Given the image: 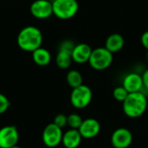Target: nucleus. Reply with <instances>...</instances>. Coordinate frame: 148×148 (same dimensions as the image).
<instances>
[{
  "mask_svg": "<svg viewBox=\"0 0 148 148\" xmlns=\"http://www.w3.org/2000/svg\"><path fill=\"white\" fill-rule=\"evenodd\" d=\"M10 148H21L20 147H18V146H15V147H10Z\"/></svg>",
  "mask_w": 148,
  "mask_h": 148,
  "instance_id": "393cba45",
  "label": "nucleus"
},
{
  "mask_svg": "<svg viewBox=\"0 0 148 148\" xmlns=\"http://www.w3.org/2000/svg\"><path fill=\"white\" fill-rule=\"evenodd\" d=\"M53 123L56 124L57 127L62 128V127H64L65 126L68 125V116H66L63 114H59L54 118Z\"/></svg>",
  "mask_w": 148,
  "mask_h": 148,
  "instance_id": "aec40b11",
  "label": "nucleus"
},
{
  "mask_svg": "<svg viewBox=\"0 0 148 148\" xmlns=\"http://www.w3.org/2000/svg\"><path fill=\"white\" fill-rule=\"evenodd\" d=\"M147 110H148V106H147Z\"/></svg>",
  "mask_w": 148,
  "mask_h": 148,
  "instance_id": "bb28decb",
  "label": "nucleus"
},
{
  "mask_svg": "<svg viewBox=\"0 0 148 148\" xmlns=\"http://www.w3.org/2000/svg\"><path fill=\"white\" fill-rule=\"evenodd\" d=\"M48 1H51V2H52V1H53V0H48Z\"/></svg>",
  "mask_w": 148,
  "mask_h": 148,
  "instance_id": "a878e982",
  "label": "nucleus"
},
{
  "mask_svg": "<svg viewBox=\"0 0 148 148\" xmlns=\"http://www.w3.org/2000/svg\"><path fill=\"white\" fill-rule=\"evenodd\" d=\"M53 15L62 20L74 17L79 10L77 0H53Z\"/></svg>",
  "mask_w": 148,
  "mask_h": 148,
  "instance_id": "7ed1b4c3",
  "label": "nucleus"
},
{
  "mask_svg": "<svg viewBox=\"0 0 148 148\" xmlns=\"http://www.w3.org/2000/svg\"><path fill=\"white\" fill-rule=\"evenodd\" d=\"M92 51H93L92 48L87 43L76 44L71 54L72 60L79 64L88 62Z\"/></svg>",
  "mask_w": 148,
  "mask_h": 148,
  "instance_id": "f8f14e48",
  "label": "nucleus"
},
{
  "mask_svg": "<svg viewBox=\"0 0 148 148\" xmlns=\"http://www.w3.org/2000/svg\"><path fill=\"white\" fill-rule=\"evenodd\" d=\"M18 140L19 134L15 126H5L0 129V148L13 147Z\"/></svg>",
  "mask_w": 148,
  "mask_h": 148,
  "instance_id": "6e6552de",
  "label": "nucleus"
},
{
  "mask_svg": "<svg viewBox=\"0 0 148 148\" xmlns=\"http://www.w3.org/2000/svg\"><path fill=\"white\" fill-rule=\"evenodd\" d=\"M72 61L73 60L70 53L62 50H58V53L56 56V63L59 69H69L71 65Z\"/></svg>",
  "mask_w": 148,
  "mask_h": 148,
  "instance_id": "dca6fc26",
  "label": "nucleus"
},
{
  "mask_svg": "<svg viewBox=\"0 0 148 148\" xmlns=\"http://www.w3.org/2000/svg\"><path fill=\"white\" fill-rule=\"evenodd\" d=\"M93 93L91 88L87 85H81L73 88L70 95V102L72 106L77 109L87 108L92 101Z\"/></svg>",
  "mask_w": 148,
  "mask_h": 148,
  "instance_id": "39448f33",
  "label": "nucleus"
},
{
  "mask_svg": "<svg viewBox=\"0 0 148 148\" xmlns=\"http://www.w3.org/2000/svg\"><path fill=\"white\" fill-rule=\"evenodd\" d=\"M32 59L36 65L45 67L51 62V54L45 48L40 47L32 52Z\"/></svg>",
  "mask_w": 148,
  "mask_h": 148,
  "instance_id": "2eb2a0df",
  "label": "nucleus"
},
{
  "mask_svg": "<svg viewBox=\"0 0 148 148\" xmlns=\"http://www.w3.org/2000/svg\"><path fill=\"white\" fill-rule=\"evenodd\" d=\"M78 130L82 138L93 139L100 134L101 124L96 119L88 118L86 120H83Z\"/></svg>",
  "mask_w": 148,
  "mask_h": 148,
  "instance_id": "9d476101",
  "label": "nucleus"
},
{
  "mask_svg": "<svg viewBox=\"0 0 148 148\" xmlns=\"http://www.w3.org/2000/svg\"><path fill=\"white\" fill-rule=\"evenodd\" d=\"M42 39L41 29L36 26L29 25L19 31L16 37V43L22 50L32 53L42 47Z\"/></svg>",
  "mask_w": 148,
  "mask_h": 148,
  "instance_id": "f257e3e1",
  "label": "nucleus"
},
{
  "mask_svg": "<svg viewBox=\"0 0 148 148\" xmlns=\"http://www.w3.org/2000/svg\"><path fill=\"white\" fill-rule=\"evenodd\" d=\"M75 44L70 41V40H64L63 42H61L60 46H59V50H62V51H66L68 53L72 54V51L75 48Z\"/></svg>",
  "mask_w": 148,
  "mask_h": 148,
  "instance_id": "4be33fe9",
  "label": "nucleus"
},
{
  "mask_svg": "<svg viewBox=\"0 0 148 148\" xmlns=\"http://www.w3.org/2000/svg\"><path fill=\"white\" fill-rule=\"evenodd\" d=\"M142 81H143V86L145 88L148 89V69L145 70L142 74Z\"/></svg>",
  "mask_w": 148,
  "mask_h": 148,
  "instance_id": "b1692460",
  "label": "nucleus"
},
{
  "mask_svg": "<svg viewBox=\"0 0 148 148\" xmlns=\"http://www.w3.org/2000/svg\"><path fill=\"white\" fill-rule=\"evenodd\" d=\"M82 137L78 129H69L62 135V143L66 148H77L82 142Z\"/></svg>",
  "mask_w": 148,
  "mask_h": 148,
  "instance_id": "ddd939ff",
  "label": "nucleus"
},
{
  "mask_svg": "<svg viewBox=\"0 0 148 148\" xmlns=\"http://www.w3.org/2000/svg\"><path fill=\"white\" fill-rule=\"evenodd\" d=\"M122 86L127 90L128 93L140 92L144 88L142 76L138 73H129L124 77Z\"/></svg>",
  "mask_w": 148,
  "mask_h": 148,
  "instance_id": "9b49d317",
  "label": "nucleus"
},
{
  "mask_svg": "<svg viewBox=\"0 0 148 148\" xmlns=\"http://www.w3.org/2000/svg\"><path fill=\"white\" fill-rule=\"evenodd\" d=\"M66 81L70 88H75L82 85V75L78 70L72 69L68 72L66 75Z\"/></svg>",
  "mask_w": 148,
  "mask_h": 148,
  "instance_id": "f3484780",
  "label": "nucleus"
},
{
  "mask_svg": "<svg viewBox=\"0 0 148 148\" xmlns=\"http://www.w3.org/2000/svg\"><path fill=\"white\" fill-rule=\"evenodd\" d=\"M82 121V118L77 114H71L68 116V126L71 129H79Z\"/></svg>",
  "mask_w": 148,
  "mask_h": 148,
  "instance_id": "a211bd4d",
  "label": "nucleus"
},
{
  "mask_svg": "<svg viewBox=\"0 0 148 148\" xmlns=\"http://www.w3.org/2000/svg\"><path fill=\"white\" fill-rule=\"evenodd\" d=\"M148 101L147 96L140 91L129 93L127 99L122 102L124 114L132 119L139 118L147 110Z\"/></svg>",
  "mask_w": 148,
  "mask_h": 148,
  "instance_id": "f03ea898",
  "label": "nucleus"
},
{
  "mask_svg": "<svg viewBox=\"0 0 148 148\" xmlns=\"http://www.w3.org/2000/svg\"><path fill=\"white\" fill-rule=\"evenodd\" d=\"M113 60V54L105 47H100L93 49L88 63L95 70H105L111 66Z\"/></svg>",
  "mask_w": 148,
  "mask_h": 148,
  "instance_id": "20e7f679",
  "label": "nucleus"
},
{
  "mask_svg": "<svg viewBox=\"0 0 148 148\" xmlns=\"http://www.w3.org/2000/svg\"><path fill=\"white\" fill-rule=\"evenodd\" d=\"M10 102L9 99L3 94L0 93V115L4 114L10 108Z\"/></svg>",
  "mask_w": 148,
  "mask_h": 148,
  "instance_id": "412c9836",
  "label": "nucleus"
},
{
  "mask_svg": "<svg viewBox=\"0 0 148 148\" xmlns=\"http://www.w3.org/2000/svg\"><path fill=\"white\" fill-rule=\"evenodd\" d=\"M140 41H141V44L143 45V47L148 50V30L147 31H145L142 34Z\"/></svg>",
  "mask_w": 148,
  "mask_h": 148,
  "instance_id": "5701e85b",
  "label": "nucleus"
},
{
  "mask_svg": "<svg viewBox=\"0 0 148 148\" xmlns=\"http://www.w3.org/2000/svg\"><path fill=\"white\" fill-rule=\"evenodd\" d=\"M147 58H148V56H147Z\"/></svg>",
  "mask_w": 148,
  "mask_h": 148,
  "instance_id": "cd10ccee",
  "label": "nucleus"
},
{
  "mask_svg": "<svg viewBox=\"0 0 148 148\" xmlns=\"http://www.w3.org/2000/svg\"><path fill=\"white\" fill-rule=\"evenodd\" d=\"M133 142V134L126 127H119L111 135V144L114 148H128Z\"/></svg>",
  "mask_w": 148,
  "mask_h": 148,
  "instance_id": "1a4fd4ad",
  "label": "nucleus"
},
{
  "mask_svg": "<svg viewBox=\"0 0 148 148\" xmlns=\"http://www.w3.org/2000/svg\"><path fill=\"white\" fill-rule=\"evenodd\" d=\"M29 11L37 19H47L53 15L52 2L48 0H35L30 4Z\"/></svg>",
  "mask_w": 148,
  "mask_h": 148,
  "instance_id": "0eeeda50",
  "label": "nucleus"
},
{
  "mask_svg": "<svg viewBox=\"0 0 148 148\" xmlns=\"http://www.w3.org/2000/svg\"><path fill=\"white\" fill-rule=\"evenodd\" d=\"M129 95V93L127 92V90L123 87V86H119V87H116L114 91H113V96L114 98L117 101H120V102H123L127 95Z\"/></svg>",
  "mask_w": 148,
  "mask_h": 148,
  "instance_id": "6ab92c4d",
  "label": "nucleus"
},
{
  "mask_svg": "<svg viewBox=\"0 0 148 148\" xmlns=\"http://www.w3.org/2000/svg\"><path fill=\"white\" fill-rule=\"evenodd\" d=\"M124 38L121 34L114 33L111 34L106 40L105 42V48L109 50L112 54L119 52L124 47Z\"/></svg>",
  "mask_w": 148,
  "mask_h": 148,
  "instance_id": "4468645a",
  "label": "nucleus"
},
{
  "mask_svg": "<svg viewBox=\"0 0 148 148\" xmlns=\"http://www.w3.org/2000/svg\"><path fill=\"white\" fill-rule=\"evenodd\" d=\"M62 135L63 133L62 128L54 123H50L44 127L42 138L46 147L53 148L62 143Z\"/></svg>",
  "mask_w": 148,
  "mask_h": 148,
  "instance_id": "423d86ee",
  "label": "nucleus"
}]
</instances>
